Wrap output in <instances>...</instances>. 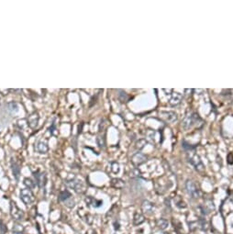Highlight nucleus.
Segmentation results:
<instances>
[{"label": "nucleus", "instance_id": "nucleus-1", "mask_svg": "<svg viewBox=\"0 0 233 234\" xmlns=\"http://www.w3.org/2000/svg\"><path fill=\"white\" fill-rule=\"evenodd\" d=\"M183 146L187 151V159H188L189 163L195 167V169L199 173H201V174L205 173V166H204L203 163L201 162L199 156L195 152V151H194L195 148H192L191 146H186L184 143H183Z\"/></svg>", "mask_w": 233, "mask_h": 234}, {"label": "nucleus", "instance_id": "nucleus-2", "mask_svg": "<svg viewBox=\"0 0 233 234\" xmlns=\"http://www.w3.org/2000/svg\"><path fill=\"white\" fill-rule=\"evenodd\" d=\"M197 120H200V118L197 113H192V114L186 115L185 118L184 119V120L182 121V127H183L184 129H188Z\"/></svg>", "mask_w": 233, "mask_h": 234}, {"label": "nucleus", "instance_id": "nucleus-3", "mask_svg": "<svg viewBox=\"0 0 233 234\" xmlns=\"http://www.w3.org/2000/svg\"><path fill=\"white\" fill-rule=\"evenodd\" d=\"M10 214H11V217L13 218V220H15L17 221H20L24 219L23 211L13 201L10 202Z\"/></svg>", "mask_w": 233, "mask_h": 234}, {"label": "nucleus", "instance_id": "nucleus-4", "mask_svg": "<svg viewBox=\"0 0 233 234\" xmlns=\"http://www.w3.org/2000/svg\"><path fill=\"white\" fill-rule=\"evenodd\" d=\"M20 199L23 201L25 205H31L35 201L34 195L31 192V190L28 188H24L20 190Z\"/></svg>", "mask_w": 233, "mask_h": 234}, {"label": "nucleus", "instance_id": "nucleus-5", "mask_svg": "<svg viewBox=\"0 0 233 234\" xmlns=\"http://www.w3.org/2000/svg\"><path fill=\"white\" fill-rule=\"evenodd\" d=\"M185 187H186V190H187V193L189 196L192 198H199L200 196V192H199V189L198 187L197 186V185L194 183L193 181H186L185 183Z\"/></svg>", "mask_w": 233, "mask_h": 234}, {"label": "nucleus", "instance_id": "nucleus-6", "mask_svg": "<svg viewBox=\"0 0 233 234\" xmlns=\"http://www.w3.org/2000/svg\"><path fill=\"white\" fill-rule=\"evenodd\" d=\"M33 175L35 177L36 185L40 188L45 187V186L47 184V174H46V173H41L40 171H37V172H33Z\"/></svg>", "mask_w": 233, "mask_h": 234}, {"label": "nucleus", "instance_id": "nucleus-7", "mask_svg": "<svg viewBox=\"0 0 233 234\" xmlns=\"http://www.w3.org/2000/svg\"><path fill=\"white\" fill-rule=\"evenodd\" d=\"M233 211V198H228L223 204L221 205L220 207V212L222 214V216H228L229 213H231Z\"/></svg>", "mask_w": 233, "mask_h": 234}, {"label": "nucleus", "instance_id": "nucleus-8", "mask_svg": "<svg viewBox=\"0 0 233 234\" xmlns=\"http://www.w3.org/2000/svg\"><path fill=\"white\" fill-rule=\"evenodd\" d=\"M65 184L69 186V187H71V188H73L75 192H77V193H82V192H84V187H83V186H82V184H81V182L79 181V180H77V179H75V178H73V179H70V180H66L65 181Z\"/></svg>", "mask_w": 233, "mask_h": 234}, {"label": "nucleus", "instance_id": "nucleus-9", "mask_svg": "<svg viewBox=\"0 0 233 234\" xmlns=\"http://www.w3.org/2000/svg\"><path fill=\"white\" fill-rule=\"evenodd\" d=\"M146 160H147L146 155H144L141 152H136L135 154L132 155V157H131V163L136 167L144 164L146 162Z\"/></svg>", "mask_w": 233, "mask_h": 234}, {"label": "nucleus", "instance_id": "nucleus-10", "mask_svg": "<svg viewBox=\"0 0 233 234\" xmlns=\"http://www.w3.org/2000/svg\"><path fill=\"white\" fill-rule=\"evenodd\" d=\"M161 115L168 122H174L177 120V115L172 111H163L161 112Z\"/></svg>", "mask_w": 233, "mask_h": 234}, {"label": "nucleus", "instance_id": "nucleus-11", "mask_svg": "<svg viewBox=\"0 0 233 234\" xmlns=\"http://www.w3.org/2000/svg\"><path fill=\"white\" fill-rule=\"evenodd\" d=\"M38 122H39V116L37 113L31 114L28 118V125L31 129H35L38 125Z\"/></svg>", "mask_w": 233, "mask_h": 234}, {"label": "nucleus", "instance_id": "nucleus-12", "mask_svg": "<svg viewBox=\"0 0 233 234\" xmlns=\"http://www.w3.org/2000/svg\"><path fill=\"white\" fill-rule=\"evenodd\" d=\"M85 202H86V205L88 206H92L94 207H100L102 205H103V201L102 200H98V199H95L91 197H88L85 198Z\"/></svg>", "mask_w": 233, "mask_h": 234}, {"label": "nucleus", "instance_id": "nucleus-13", "mask_svg": "<svg viewBox=\"0 0 233 234\" xmlns=\"http://www.w3.org/2000/svg\"><path fill=\"white\" fill-rule=\"evenodd\" d=\"M11 168H12L13 176L15 177V179L17 181H18L19 176H20V167H19L18 164H17L16 162H12L11 163Z\"/></svg>", "mask_w": 233, "mask_h": 234}, {"label": "nucleus", "instance_id": "nucleus-14", "mask_svg": "<svg viewBox=\"0 0 233 234\" xmlns=\"http://www.w3.org/2000/svg\"><path fill=\"white\" fill-rule=\"evenodd\" d=\"M142 211L146 214H152L154 211V205L149 201H143L141 206Z\"/></svg>", "mask_w": 233, "mask_h": 234}, {"label": "nucleus", "instance_id": "nucleus-15", "mask_svg": "<svg viewBox=\"0 0 233 234\" xmlns=\"http://www.w3.org/2000/svg\"><path fill=\"white\" fill-rule=\"evenodd\" d=\"M181 99H182V95L179 94V93H174V94H172V95L171 97V99L169 101V104L171 106H172V107L177 106L180 103Z\"/></svg>", "mask_w": 233, "mask_h": 234}, {"label": "nucleus", "instance_id": "nucleus-16", "mask_svg": "<svg viewBox=\"0 0 233 234\" xmlns=\"http://www.w3.org/2000/svg\"><path fill=\"white\" fill-rule=\"evenodd\" d=\"M145 221V218L144 216L142 215L141 213H139V212H136L134 214L133 216V224L135 226H138V225H141V223H143Z\"/></svg>", "mask_w": 233, "mask_h": 234}, {"label": "nucleus", "instance_id": "nucleus-17", "mask_svg": "<svg viewBox=\"0 0 233 234\" xmlns=\"http://www.w3.org/2000/svg\"><path fill=\"white\" fill-rule=\"evenodd\" d=\"M111 186L116 188V189H122L125 186V183L123 180L120 179V178H113L110 182Z\"/></svg>", "mask_w": 233, "mask_h": 234}, {"label": "nucleus", "instance_id": "nucleus-18", "mask_svg": "<svg viewBox=\"0 0 233 234\" xmlns=\"http://www.w3.org/2000/svg\"><path fill=\"white\" fill-rule=\"evenodd\" d=\"M48 150H49V147H48L47 143H45L43 142H39L37 143V151L40 153H42V154L47 153Z\"/></svg>", "mask_w": 233, "mask_h": 234}, {"label": "nucleus", "instance_id": "nucleus-19", "mask_svg": "<svg viewBox=\"0 0 233 234\" xmlns=\"http://www.w3.org/2000/svg\"><path fill=\"white\" fill-rule=\"evenodd\" d=\"M8 110L11 113V114H15L18 112V105L17 102L11 101L9 103H8Z\"/></svg>", "mask_w": 233, "mask_h": 234}, {"label": "nucleus", "instance_id": "nucleus-20", "mask_svg": "<svg viewBox=\"0 0 233 234\" xmlns=\"http://www.w3.org/2000/svg\"><path fill=\"white\" fill-rule=\"evenodd\" d=\"M71 193L68 191V190H64L60 193L59 197H58V199H59V201H67L70 198H71Z\"/></svg>", "mask_w": 233, "mask_h": 234}, {"label": "nucleus", "instance_id": "nucleus-21", "mask_svg": "<svg viewBox=\"0 0 233 234\" xmlns=\"http://www.w3.org/2000/svg\"><path fill=\"white\" fill-rule=\"evenodd\" d=\"M156 224L158 226V228L162 230H164L168 228V220H165V219H159L157 221H156Z\"/></svg>", "mask_w": 233, "mask_h": 234}, {"label": "nucleus", "instance_id": "nucleus-22", "mask_svg": "<svg viewBox=\"0 0 233 234\" xmlns=\"http://www.w3.org/2000/svg\"><path fill=\"white\" fill-rule=\"evenodd\" d=\"M12 234H24V228L22 225L16 223L12 228Z\"/></svg>", "mask_w": 233, "mask_h": 234}, {"label": "nucleus", "instance_id": "nucleus-23", "mask_svg": "<svg viewBox=\"0 0 233 234\" xmlns=\"http://www.w3.org/2000/svg\"><path fill=\"white\" fill-rule=\"evenodd\" d=\"M24 185L27 186L28 189L31 190V189H33L36 186V182H34L30 178H25L24 179Z\"/></svg>", "mask_w": 233, "mask_h": 234}, {"label": "nucleus", "instance_id": "nucleus-24", "mask_svg": "<svg viewBox=\"0 0 233 234\" xmlns=\"http://www.w3.org/2000/svg\"><path fill=\"white\" fill-rule=\"evenodd\" d=\"M146 143H147V142H146L145 140H143V139L139 140V141L137 142V143H136V148L139 149V150H141L142 148H144V146L146 145Z\"/></svg>", "mask_w": 233, "mask_h": 234}, {"label": "nucleus", "instance_id": "nucleus-25", "mask_svg": "<svg viewBox=\"0 0 233 234\" xmlns=\"http://www.w3.org/2000/svg\"><path fill=\"white\" fill-rule=\"evenodd\" d=\"M112 165H113V167H111V168H112V171H113V173H118L120 172L119 164H116V163H113V164H112Z\"/></svg>", "mask_w": 233, "mask_h": 234}, {"label": "nucleus", "instance_id": "nucleus-26", "mask_svg": "<svg viewBox=\"0 0 233 234\" xmlns=\"http://www.w3.org/2000/svg\"><path fill=\"white\" fill-rule=\"evenodd\" d=\"M0 231H1V234H5L6 231H7V228L2 223V221H0Z\"/></svg>", "mask_w": 233, "mask_h": 234}, {"label": "nucleus", "instance_id": "nucleus-27", "mask_svg": "<svg viewBox=\"0 0 233 234\" xmlns=\"http://www.w3.org/2000/svg\"><path fill=\"white\" fill-rule=\"evenodd\" d=\"M55 120H53V122H52V124H51V126L49 128V131L51 132V134H52L53 133V131L56 129V126H55V122H54Z\"/></svg>", "mask_w": 233, "mask_h": 234}, {"label": "nucleus", "instance_id": "nucleus-28", "mask_svg": "<svg viewBox=\"0 0 233 234\" xmlns=\"http://www.w3.org/2000/svg\"><path fill=\"white\" fill-rule=\"evenodd\" d=\"M83 126H84V124L83 123H81V127H80V125H79V130H78V135L82 132V129H83Z\"/></svg>", "mask_w": 233, "mask_h": 234}]
</instances>
